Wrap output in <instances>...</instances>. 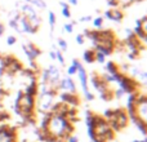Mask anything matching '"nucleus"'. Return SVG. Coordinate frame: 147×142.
<instances>
[{"label":"nucleus","mask_w":147,"mask_h":142,"mask_svg":"<svg viewBox=\"0 0 147 142\" xmlns=\"http://www.w3.org/2000/svg\"><path fill=\"white\" fill-rule=\"evenodd\" d=\"M74 129H75L74 124H71L65 116L51 112L47 128L43 132H47L49 136L57 138L58 142H65L67 140V137H70L74 133Z\"/></svg>","instance_id":"nucleus-1"},{"label":"nucleus","mask_w":147,"mask_h":142,"mask_svg":"<svg viewBox=\"0 0 147 142\" xmlns=\"http://www.w3.org/2000/svg\"><path fill=\"white\" fill-rule=\"evenodd\" d=\"M38 101H36V105H38V110L44 114L47 112H51L53 105L56 103L54 99H56L57 92L51 89L47 84H40V88L38 89Z\"/></svg>","instance_id":"nucleus-2"},{"label":"nucleus","mask_w":147,"mask_h":142,"mask_svg":"<svg viewBox=\"0 0 147 142\" xmlns=\"http://www.w3.org/2000/svg\"><path fill=\"white\" fill-rule=\"evenodd\" d=\"M21 14L25 16V17L27 18V21L30 22V25L38 31V28L40 27V25H41V18H40V16L36 13L35 8H34L32 5L23 4L22 7H21Z\"/></svg>","instance_id":"nucleus-3"},{"label":"nucleus","mask_w":147,"mask_h":142,"mask_svg":"<svg viewBox=\"0 0 147 142\" xmlns=\"http://www.w3.org/2000/svg\"><path fill=\"white\" fill-rule=\"evenodd\" d=\"M117 84H119V88L121 89L124 93L130 94V93H136V92L138 91L137 80H134L132 76H128V75H125V74H121Z\"/></svg>","instance_id":"nucleus-4"},{"label":"nucleus","mask_w":147,"mask_h":142,"mask_svg":"<svg viewBox=\"0 0 147 142\" xmlns=\"http://www.w3.org/2000/svg\"><path fill=\"white\" fill-rule=\"evenodd\" d=\"M76 75L79 76V80H80V84H81V89H83V93H84V98L86 101H93L94 99V94L89 92V88H88V75H86V71L85 69L83 67V65L78 67V72Z\"/></svg>","instance_id":"nucleus-5"},{"label":"nucleus","mask_w":147,"mask_h":142,"mask_svg":"<svg viewBox=\"0 0 147 142\" xmlns=\"http://www.w3.org/2000/svg\"><path fill=\"white\" fill-rule=\"evenodd\" d=\"M0 142H17V129L9 125H0Z\"/></svg>","instance_id":"nucleus-6"},{"label":"nucleus","mask_w":147,"mask_h":142,"mask_svg":"<svg viewBox=\"0 0 147 142\" xmlns=\"http://www.w3.org/2000/svg\"><path fill=\"white\" fill-rule=\"evenodd\" d=\"M59 99L62 103L69 105L71 107H76L80 105V98L78 94H72V93H67V92H62L59 94Z\"/></svg>","instance_id":"nucleus-7"},{"label":"nucleus","mask_w":147,"mask_h":142,"mask_svg":"<svg viewBox=\"0 0 147 142\" xmlns=\"http://www.w3.org/2000/svg\"><path fill=\"white\" fill-rule=\"evenodd\" d=\"M59 89H62L63 92H67V93L76 94V85H75V83H74V80L71 79V76H66V78L61 79Z\"/></svg>","instance_id":"nucleus-8"},{"label":"nucleus","mask_w":147,"mask_h":142,"mask_svg":"<svg viewBox=\"0 0 147 142\" xmlns=\"http://www.w3.org/2000/svg\"><path fill=\"white\" fill-rule=\"evenodd\" d=\"M105 17L107 20L112 21V22H121L123 18H124V13L120 8H115V9H109L105 12Z\"/></svg>","instance_id":"nucleus-9"},{"label":"nucleus","mask_w":147,"mask_h":142,"mask_svg":"<svg viewBox=\"0 0 147 142\" xmlns=\"http://www.w3.org/2000/svg\"><path fill=\"white\" fill-rule=\"evenodd\" d=\"M83 58L86 64H93V62H96V51H93V49H86L83 54Z\"/></svg>","instance_id":"nucleus-10"},{"label":"nucleus","mask_w":147,"mask_h":142,"mask_svg":"<svg viewBox=\"0 0 147 142\" xmlns=\"http://www.w3.org/2000/svg\"><path fill=\"white\" fill-rule=\"evenodd\" d=\"M80 61L79 60H72V64L70 65L69 67H67V75L71 76V75H76V72H78V67L80 66Z\"/></svg>","instance_id":"nucleus-11"},{"label":"nucleus","mask_w":147,"mask_h":142,"mask_svg":"<svg viewBox=\"0 0 147 142\" xmlns=\"http://www.w3.org/2000/svg\"><path fill=\"white\" fill-rule=\"evenodd\" d=\"M105 70L107 71L106 74H110V75H115V74L119 72V66H117L115 62H107V65L105 66Z\"/></svg>","instance_id":"nucleus-12"},{"label":"nucleus","mask_w":147,"mask_h":142,"mask_svg":"<svg viewBox=\"0 0 147 142\" xmlns=\"http://www.w3.org/2000/svg\"><path fill=\"white\" fill-rule=\"evenodd\" d=\"M26 45H27V48L30 49V52H31V53H32V56L35 57V58H38V57L40 56V53H41V52H40V49H39L38 47L35 45V44H32V43H28V44H26Z\"/></svg>","instance_id":"nucleus-13"},{"label":"nucleus","mask_w":147,"mask_h":142,"mask_svg":"<svg viewBox=\"0 0 147 142\" xmlns=\"http://www.w3.org/2000/svg\"><path fill=\"white\" fill-rule=\"evenodd\" d=\"M22 51L25 52L26 57H27V60H28V61H30V62H34V61H35V60H36L35 57L32 56V53H31V52H30V49L27 48V45H26V44H22Z\"/></svg>","instance_id":"nucleus-14"},{"label":"nucleus","mask_w":147,"mask_h":142,"mask_svg":"<svg viewBox=\"0 0 147 142\" xmlns=\"http://www.w3.org/2000/svg\"><path fill=\"white\" fill-rule=\"evenodd\" d=\"M31 5H35L39 9H45L47 8V3L44 0H31Z\"/></svg>","instance_id":"nucleus-15"},{"label":"nucleus","mask_w":147,"mask_h":142,"mask_svg":"<svg viewBox=\"0 0 147 142\" xmlns=\"http://www.w3.org/2000/svg\"><path fill=\"white\" fill-rule=\"evenodd\" d=\"M48 20H49V25H51V28L53 30L54 28V25H56V14H54V12H49L48 13Z\"/></svg>","instance_id":"nucleus-16"},{"label":"nucleus","mask_w":147,"mask_h":142,"mask_svg":"<svg viewBox=\"0 0 147 142\" xmlns=\"http://www.w3.org/2000/svg\"><path fill=\"white\" fill-rule=\"evenodd\" d=\"M102 25H103V17H97V18H94L93 20V26H94V28H101L102 27Z\"/></svg>","instance_id":"nucleus-17"},{"label":"nucleus","mask_w":147,"mask_h":142,"mask_svg":"<svg viewBox=\"0 0 147 142\" xmlns=\"http://www.w3.org/2000/svg\"><path fill=\"white\" fill-rule=\"evenodd\" d=\"M105 61H106V56L102 54L101 52L96 51V62H98V64H105Z\"/></svg>","instance_id":"nucleus-18"},{"label":"nucleus","mask_w":147,"mask_h":142,"mask_svg":"<svg viewBox=\"0 0 147 142\" xmlns=\"http://www.w3.org/2000/svg\"><path fill=\"white\" fill-rule=\"evenodd\" d=\"M58 47L61 48L62 52H66L69 49V45H67V41L63 40V39H58Z\"/></svg>","instance_id":"nucleus-19"},{"label":"nucleus","mask_w":147,"mask_h":142,"mask_svg":"<svg viewBox=\"0 0 147 142\" xmlns=\"http://www.w3.org/2000/svg\"><path fill=\"white\" fill-rule=\"evenodd\" d=\"M56 52V61H58L61 65H65V57L61 51H54Z\"/></svg>","instance_id":"nucleus-20"},{"label":"nucleus","mask_w":147,"mask_h":142,"mask_svg":"<svg viewBox=\"0 0 147 142\" xmlns=\"http://www.w3.org/2000/svg\"><path fill=\"white\" fill-rule=\"evenodd\" d=\"M76 22H72V23H65V26H63V30L66 31V32H69V34H72L74 32V25H75Z\"/></svg>","instance_id":"nucleus-21"},{"label":"nucleus","mask_w":147,"mask_h":142,"mask_svg":"<svg viewBox=\"0 0 147 142\" xmlns=\"http://www.w3.org/2000/svg\"><path fill=\"white\" fill-rule=\"evenodd\" d=\"M75 40H76V43H78L79 45H83L84 41H85V38H84L83 34H78V35H76V38H75Z\"/></svg>","instance_id":"nucleus-22"},{"label":"nucleus","mask_w":147,"mask_h":142,"mask_svg":"<svg viewBox=\"0 0 147 142\" xmlns=\"http://www.w3.org/2000/svg\"><path fill=\"white\" fill-rule=\"evenodd\" d=\"M9 119V114L8 112H4V111H0V124Z\"/></svg>","instance_id":"nucleus-23"},{"label":"nucleus","mask_w":147,"mask_h":142,"mask_svg":"<svg viewBox=\"0 0 147 142\" xmlns=\"http://www.w3.org/2000/svg\"><path fill=\"white\" fill-rule=\"evenodd\" d=\"M124 94H125V93H124V92H123L120 88H117L116 91H114V97H115V98H117V99L123 98V96H124Z\"/></svg>","instance_id":"nucleus-24"},{"label":"nucleus","mask_w":147,"mask_h":142,"mask_svg":"<svg viewBox=\"0 0 147 142\" xmlns=\"http://www.w3.org/2000/svg\"><path fill=\"white\" fill-rule=\"evenodd\" d=\"M62 16H63L65 18H70V17H71V12H70V7L62 8Z\"/></svg>","instance_id":"nucleus-25"},{"label":"nucleus","mask_w":147,"mask_h":142,"mask_svg":"<svg viewBox=\"0 0 147 142\" xmlns=\"http://www.w3.org/2000/svg\"><path fill=\"white\" fill-rule=\"evenodd\" d=\"M107 4L111 7V9L119 8V3H117V0H107Z\"/></svg>","instance_id":"nucleus-26"},{"label":"nucleus","mask_w":147,"mask_h":142,"mask_svg":"<svg viewBox=\"0 0 147 142\" xmlns=\"http://www.w3.org/2000/svg\"><path fill=\"white\" fill-rule=\"evenodd\" d=\"M16 41H17V39H16V36H13V35H9L7 38V44L8 45H13V44H16Z\"/></svg>","instance_id":"nucleus-27"},{"label":"nucleus","mask_w":147,"mask_h":142,"mask_svg":"<svg viewBox=\"0 0 147 142\" xmlns=\"http://www.w3.org/2000/svg\"><path fill=\"white\" fill-rule=\"evenodd\" d=\"M65 142H79V138H78V136L71 135L70 137H67V140L65 141Z\"/></svg>","instance_id":"nucleus-28"},{"label":"nucleus","mask_w":147,"mask_h":142,"mask_svg":"<svg viewBox=\"0 0 147 142\" xmlns=\"http://www.w3.org/2000/svg\"><path fill=\"white\" fill-rule=\"evenodd\" d=\"M90 21H92L90 16H84V17L80 18V22H90Z\"/></svg>","instance_id":"nucleus-29"},{"label":"nucleus","mask_w":147,"mask_h":142,"mask_svg":"<svg viewBox=\"0 0 147 142\" xmlns=\"http://www.w3.org/2000/svg\"><path fill=\"white\" fill-rule=\"evenodd\" d=\"M49 57H51V58L53 60V61H56V52H54V51H52L51 53H49Z\"/></svg>","instance_id":"nucleus-30"},{"label":"nucleus","mask_w":147,"mask_h":142,"mask_svg":"<svg viewBox=\"0 0 147 142\" xmlns=\"http://www.w3.org/2000/svg\"><path fill=\"white\" fill-rule=\"evenodd\" d=\"M4 31H5V27H4V25L3 23H0V36L4 34Z\"/></svg>","instance_id":"nucleus-31"},{"label":"nucleus","mask_w":147,"mask_h":142,"mask_svg":"<svg viewBox=\"0 0 147 142\" xmlns=\"http://www.w3.org/2000/svg\"><path fill=\"white\" fill-rule=\"evenodd\" d=\"M59 4H61V7H62V8L69 7V4H67V3H65V1H59Z\"/></svg>","instance_id":"nucleus-32"},{"label":"nucleus","mask_w":147,"mask_h":142,"mask_svg":"<svg viewBox=\"0 0 147 142\" xmlns=\"http://www.w3.org/2000/svg\"><path fill=\"white\" fill-rule=\"evenodd\" d=\"M69 3L71 5H78V0H69Z\"/></svg>","instance_id":"nucleus-33"},{"label":"nucleus","mask_w":147,"mask_h":142,"mask_svg":"<svg viewBox=\"0 0 147 142\" xmlns=\"http://www.w3.org/2000/svg\"><path fill=\"white\" fill-rule=\"evenodd\" d=\"M133 142H146V140H145V138H143V140H134Z\"/></svg>","instance_id":"nucleus-34"},{"label":"nucleus","mask_w":147,"mask_h":142,"mask_svg":"<svg viewBox=\"0 0 147 142\" xmlns=\"http://www.w3.org/2000/svg\"><path fill=\"white\" fill-rule=\"evenodd\" d=\"M23 1H26V4H31V0H23Z\"/></svg>","instance_id":"nucleus-35"}]
</instances>
